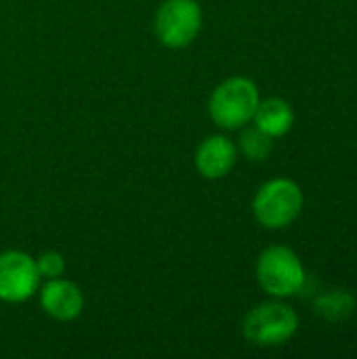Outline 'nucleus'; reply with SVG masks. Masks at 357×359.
Listing matches in <instances>:
<instances>
[{"instance_id":"f257e3e1","label":"nucleus","mask_w":357,"mask_h":359,"mask_svg":"<svg viewBox=\"0 0 357 359\" xmlns=\"http://www.w3.org/2000/svg\"><path fill=\"white\" fill-rule=\"evenodd\" d=\"M259 88L246 76L223 80L208 99V114L223 130H238L246 126L259 107Z\"/></svg>"},{"instance_id":"f03ea898","label":"nucleus","mask_w":357,"mask_h":359,"mask_svg":"<svg viewBox=\"0 0 357 359\" xmlns=\"http://www.w3.org/2000/svg\"><path fill=\"white\" fill-rule=\"evenodd\" d=\"M257 282L276 299H286L303 290L305 269L288 246H269L257 259Z\"/></svg>"},{"instance_id":"7ed1b4c3","label":"nucleus","mask_w":357,"mask_h":359,"mask_svg":"<svg viewBox=\"0 0 357 359\" xmlns=\"http://www.w3.org/2000/svg\"><path fill=\"white\" fill-rule=\"evenodd\" d=\"M303 208V191L292 179H271L252 200L255 219L267 229L288 227Z\"/></svg>"},{"instance_id":"20e7f679","label":"nucleus","mask_w":357,"mask_h":359,"mask_svg":"<svg viewBox=\"0 0 357 359\" xmlns=\"http://www.w3.org/2000/svg\"><path fill=\"white\" fill-rule=\"evenodd\" d=\"M202 19L198 0H164L154 17V34L166 48H185L198 38Z\"/></svg>"},{"instance_id":"39448f33","label":"nucleus","mask_w":357,"mask_h":359,"mask_svg":"<svg viewBox=\"0 0 357 359\" xmlns=\"http://www.w3.org/2000/svg\"><path fill=\"white\" fill-rule=\"evenodd\" d=\"M299 318L292 307L284 303H261L252 307L244 322V337L257 347H278L295 337Z\"/></svg>"},{"instance_id":"423d86ee","label":"nucleus","mask_w":357,"mask_h":359,"mask_svg":"<svg viewBox=\"0 0 357 359\" xmlns=\"http://www.w3.org/2000/svg\"><path fill=\"white\" fill-rule=\"evenodd\" d=\"M40 273L36 259L23 250L0 252V301L25 303L40 288Z\"/></svg>"},{"instance_id":"0eeeda50","label":"nucleus","mask_w":357,"mask_h":359,"mask_svg":"<svg viewBox=\"0 0 357 359\" xmlns=\"http://www.w3.org/2000/svg\"><path fill=\"white\" fill-rule=\"evenodd\" d=\"M40 307L48 318L57 322H72L80 318L84 309V294L80 286L69 280H46L40 290Z\"/></svg>"},{"instance_id":"6e6552de","label":"nucleus","mask_w":357,"mask_h":359,"mask_svg":"<svg viewBox=\"0 0 357 359\" xmlns=\"http://www.w3.org/2000/svg\"><path fill=\"white\" fill-rule=\"evenodd\" d=\"M236 160H238V147L225 135L206 137L198 145L196 156H194L196 170L204 179H210V181L227 177L231 168L236 166Z\"/></svg>"},{"instance_id":"1a4fd4ad","label":"nucleus","mask_w":357,"mask_h":359,"mask_svg":"<svg viewBox=\"0 0 357 359\" xmlns=\"http://www.w3.org/2000/svg\"><path fill=\"white\" fill-rule=\"evenodd\" d=\"M255 126L259 130H263L269 137H284L292 124H295V111L290 107V103H286L284 99L271 97L265 101H259V107L252 116Z\"/></svg>"},{"instance_id":"9d476101","label":"nucleus","mask_w":357,"mask_h":359,"mask_svg":"<svg viewBox=\"0 0 357 359\" xmlns=\"http://www.w3.org/2000/svg\"><path fill=\"white\" fill-rule=\"evenodd\" d=\"M314 307L320 318L328 322H341L356 311V297L349 290H330L326 294H320Z\"/></svg>"},{"instance_id":"9b49d317","label":"nucleus","mask_w":357,"mask_h":359,"mask_svg":"<svg viewBox=\"0 0 357 359\" xmlns=\"http://www.w3.org/2000/svg\"><path fill=\"white\" fill-rule=\"evenodd\" d=\"M240 151L244 154L246 160L250 162H263L269 158V154L274 151V137L265 135L263 130H259L257 126L246 128L240 135Z\"/></svg>"},{"instance_id":"f8f14e48","label":"nucleus","mask_w":357,"mask_h":359,"mask_svg":"<svg viewBox=\"0 0 357 359\" xmlns=\"http://www.w3.org/2000/svg\"><path fill=\"white\" fill-rule=\"evenodd\" d=\"M38 273L44 280H55L65 273V257L57 250H46L36 259Z\"/></svg>"}]
</instances>
